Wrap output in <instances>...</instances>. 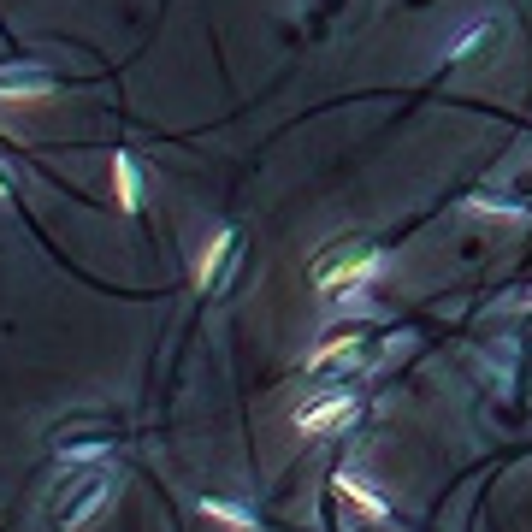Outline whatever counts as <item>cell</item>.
Masks as SVG:
<instances>
[{
    "mask_svg": "<svg viewBox=\"0 0 532 532\" xmlns=\"http://www.w3.org/2000/svg\"><path fill=\"white\" fill-rule=\"evenodd\" d=\"M379 266H385V255H379L373 243H355L349 255H337L332 266H320V290H326V296H337V290H349V284H367Z\"/></svg>",
    "mask_w": 532,
    "mask_h": 532,
    "instance_id": "cell-1",
    "label": "cell"
},
{
    "mask_svg": "<svg viewBox=\"0 0 532 532\" xmlns=\"http://www.w3.org/2000/svg\"><path fill=\"white\" fill-rule=\"evenodd\" d=\"M343 420H355V397H326V402H314V408H302V414H296V426H302L308 438L337 432Z\"/></svg>",
    "mask_w": 532,
    "mask_h": 532,
    "instance_id": "cell-2",
    "label": "cell"
},
{
    "mask_svg": "<svg viewBox=\"0 0 532 532\" xmlns=\"http://www.w3.org/2000/svg\"><path fill=\"white\" fill-rule=\"evenodd\" d=\"M231 255H237V231H219L213 243H207V255H201V272H196V290H207L213 296V284H219V272L231 266Z\"/></svg>",
    "mask_w": 532,
    "mask_h": 532,
    "instance_id": "cell-3",
    "label": "cell"
},
{
    "mask_svg": "<svg viewBox=\"0 0 532 532\" xmlns=\"http://www.w3.org/2000/svg\"><path fill=\"white\" fill-rule=\"evenodd\" d=\"M337 491H343L361 515H373V521H385V515H391V503H385V497H373V491H367V479H361V473H349V467L337 473Z\"/></svg>",
    "mask_w": 532,
    "mask_h": 532,
    "instance_id": "cell-4",
    "label": "cell"
},
{
    "mask_svg": "<svg viewBox=\"0 0 532 532\" xmlns=\"http://www.w3.org/2000/svg\"><path fill=\"white\" fill-rule=\"evenodd\" d=\"M101 503H107V479H101V473H89V479H83V503H60V521H66V527H83Z\"/></svg>",
    "mask_w": 532,
    "mask_h": 532,
    "instance_id": "cell-5",
    "label": "cell"
},
{
    "mask_svg": "<svg viewBox=\"0 0 532 532\" xmlns=\"http://www.w3.org/2000/svg\"><path fill=\"white\" fill-rule=\"evenodd\" d=\"M113 190H119V207L136 213L142 207V178H136V160L131 154H113Z\"/></svg>",
    "mask_w": 532,
    "mask_h": 532,
    "instance_id": "cell-6",
    "label": "cell"
},
{
    "mask_svg": "<svg viewBox=\"0 0 532 532\" xmlns=\"http://www.w3.org/2000/svg\"><path fill=\"white\" fill-rule=\"evenodd\" d=\"M54 83L42 77V71H30V77H0V101H42Z\"/></svg>",
    "mask_w": 532,
    "mask_h": 532,
    "instance_id": "cell-7",
    "label": "cell"
},
{
    "mask_svg": "<svg viewBox=\"0 0 532 532\" xmlns=\"http://www.w3.org/2000/svg\"><path fill=\"white\" fill-rule=\"evenodd\" d=\"M201 515H207V521H219V527H231V532H255V515H249V509L219 503V497H207V503H201Z\"/></svg>",
    "mask_w": 532,
    "mask_h": 532,
    "instance_id": "cell-8",
    "label": "cell"
},
{
    "mask_svg": "<svg viewBox=\"0 0 532 532\" xmlns=\"http://www.w3.org/2000/svg\"><path fill=\"white\" fill-rule=\"evenodd\" d=\"M349 349H355V337L343 332V337H332V343H320V349L308 355V367H326V361H337V355H349Z\"/></svg>",
    "mask_w": 532,
    "mask_h": 532,
    "instance_id": "cell-9",
    "label": "cell"
},
{
    "mask_svg": "<svg viewBox=\"0 0 532 532\" xmlns=\"http://www.w3.org/2000/svg\"><path fill=\"white\" fill-rule=\"evenodd\" d=\"M6 196H12V190H6V178H0V201H6Z\"/></svg>",
    "mask_w": 532,
    "mask_h": 532,
    "instance_id": "cell-10",
    "label": "cell"
},
{
    "mask_svg": "<svg viewBox=\"0 0 532 532\" xmlns=\"http://www.w3.org/2000/svg\"><path fill=\"white\" fill-rule=\"evenodd\" d=\"M527 308H532V296H527Z\"/></svg>",
    "mask_w": 532,
    "mask_h": 532,
    "instance_id": "cell-11",
    "label": "cell"
}]
</instances>
